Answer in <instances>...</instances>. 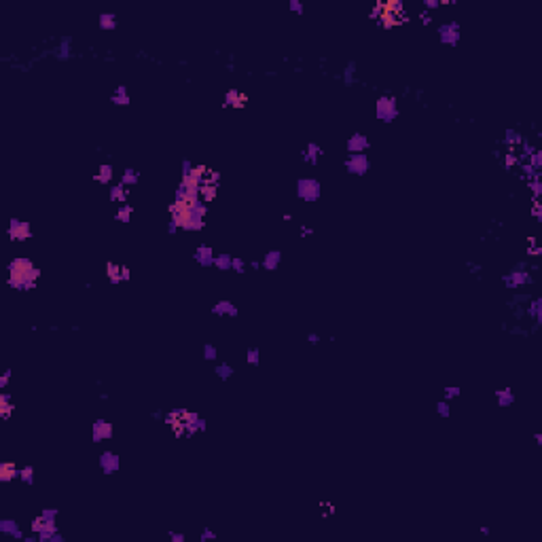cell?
Wrapping results in <instances>:
<instances>
[{"instance_id":"obj_1","label":"cell","mask_w":542,"mask_h":542,"mask_svg":"<svg viewBox=\"0 0 542 542\" xmlns=\"http://www.w3.org/2000/svg\"><path fill=\"white\" fill-rule=\"evenodd\" d=\"M6 271H9L6 284L19 292H28L32 288H36V282H38V278H41V269H38L28 257L11 259L9 265H6Z\"/></svg>"},{"instance_id":"obj_2","label":"cell","mask_w":542,"mask_h":542,"mask_svg":"<svg viewBox=\"0 0 542 542\" xmlns=\"http://www.w3.org/2000/svg\"><path fill=\"white\" fill-rule=\"evenodd\" d=\"M163 422L168 424L178 436H193L195 432H206V428H208L206 417H201L199 413H195V411H187V409H174V411L165 413Z\"/></svg>"},{"instance_id":"obj_3","label":"cell","mask_w":542,"mask_h":542,"mask_svg":"<svg viewBox=\"0 0 542 542\" xmlns=\"http://www.w3.org/2000/svg\"><path fill=\"white\" fill-rule=\"evenodd\" d=\"M297 197L301 201H307V203H314L322 197V182L318 178H311V176H305V178H299L297 180Z\"/></svg>"},{"instance_id":"obj_4","label":"cell","mask_w":542,"mask_h":542,"mask_svg":"<svg viewBox=\"0 0 542 542\" xmlns=\"http://www.w3.org/2000/svg\"><path fill=\"white\" fill-rule=\"evenodd\" d=\"M398 100L394 95H379L375 102V114L381 123H392L398 117Z\"/></svg>"},{"instance_id":"obj_5","label":"cell","mask_w":542,"mask_h":542,"mask_svg":"<svg viewBox=\"0 0 542 542\" xmlns=\"http://www.w3.org/2000/svg\"><path fill=\"white\" fill-rule=\"evenodd\" d=\"M57 515H60L57 508H43L41 515H36V517L32 519V525H30L32 534H43V532L57 530Z\"/></svg>"},{"instance_id":"obj_6","label":"cell","mask_w":542,"mask_h":542,"mask_svg":"<svg viewBox=\"0 0 542 542\" xmlns=\"http://www.w3.org/2000/svg\"><path fill=\"white\" fill-rule=\"evenodd\" d=\"M502 282H504L506 288L515 290V288H521V286H525V284H532L534 278H532V273L527 271V265L519 263V265H515L508 273L502 276Z\"/></svg>"},{"instance_id":"obj_7","label":"cell","mask_w":542,"mask_h":542,"mask_svg":"<svg viewBox=\"0 0 542 542\" xmlns=\"http://www.w3.org/2000/svg\"><path fill=\"white\" fill-rule=\"evenodd\" d=\"M343 168L347 170V174L352 176H365L371 170V159L367 152H356V155H347L343 161Z\"/></svg>"},{"instance_id":"obj_8","label":"cell","mask_w":542,"mask_h":542,"mask_svg":"<svg viewBox=\"0 0 542 542\" xmlns=\"http://www.w3.org/2000/svg\"><path fill=\"white\" fill-rule=\"evenodd\" d=\"M6 235L11 241H28L32 238V225L22 218H11L6 227Z\"/></svg>"},{"instance_id":"obj_9","label":"cell","mask_w":542,"mask_h":542,"mask_svg":"<svg viewBox=\"0 0 542 542\" xmlns=\"http://www.w3.org/2000/svg\"><path fill=\"white\" fill-rule=\"evenodd\" d=\"M438 38H441L443 44H447V47H455L457 43H460V23L457 22H445L438 25Z\"/></svg>"},{"instance_id":"obj_10","label":"cell","mask_w":542,"mask_h":542,"mask_svg":"<svg viewBox=\"0 0 542 542\" xmlns=\"http://www.w3.org/2000/svg\"><path fill=\"white\" fill-rule=\"evenodd\" d=\"M106 278H108L110 284H121V282H127V280L131 278V271H130V267L114 263V260H108L106 263Z\"/></svg>"},{"instance_id":"obj_11","label":"cell","mask_w":542,"mask_h":542,"mask_svg":"<svg viewBox=\"0 0 542 542\" xmlns=\"http://www.w3.org/2000/svg\"><path fill=\"white\" fill-rule=\"evenodd\" d=\"M98 464H100V470H102L104 475H114V473H117V470L121 468L119 455L114 454V451H110V449L102 451V454L98 455Z\"/></svg>"},{"instance_id":"obj_12","label":"cell","mask_w":542,"mask_h":542,"mask_svg":"<svg viewBox=\"0 0 542 542\" xmlns=\"http://www.w3.org/2000/svg\"><path fill=\"white\" fill-rule=\"evenodd\" d=\"M114 434L112 430V424L106 422V419H95L93 426H91V441L93 443H102V441H110Z\"/></svg>"},{"instance_id":"obj_13","label":"cell","mask_w":542,"mask_h":542,"mask_svg":"<svg viewBox=\"0 0 542 542\" xmlns=\"http://www.w3.org/2000/svg\"><path fill=\"white\" fill-rule=\"evenodd\" d=\"M346 149H347L349 155H356V152H367L369 149H371V142H369V138L365 136V133L356 131V133H352V136L347 138Z\"/></svg>"},{"instance_id":"obj_14","label":"cell","mask_w":542,"mask_h":542,"mask_svg":"<svg viewBox=\"0 0 542 542\" xmlns=\"http://www.w3.org/2000/svg\"><path fill=\"white\" fill-rule=\"evenodd\" d=\"M248 104V93L239 91V89H229L222 95V108H244Z\"/></svg>"},{"instance_id":"obj_15","label":"cell","mask_w":542,"mask_h":542,"mask_svg":"<svg viewBox=\"0 0 542 542\" xmlns=\"http://www.w3.org/2000/svg\"><path fill=\"white\" fill-rule=\"evenodd\" d=\"M0 534H4V536H11L15 540H23L25 534L22 532V527H19V521L17 519H11V517H4L0 519Z\"/></svg>"},{"instance_id":"obj_16","label":"cell","mask_w":542,"mask_h":542,"mask_svg":"<svg viewBox=\"0 0 542 542\" xmlns=\"http://www.w3.org/2000/svg\"><path fill=\"white\" fill-rule=\"evenodd\" d=\"M193 259L197 260V265H201V267H214L216 252H214V248H212V246L201 244V246H197V248H195Z\"/></svg>"},{"instance_id":"obj_17","label":"cell","mask_w":542,"mask_h":542,"mask_svg":"<svg viewBox=\"0 0 542 542\" xmlns=\"http://www.w3.org/2000/svg\"><path fill=\"white\" fill-rule=\"evenodd\" d=\"M322 155H324L322 146H320V144H316V142H309V144L301 151V161L309 163V165H316L318 161H320V157H322Z\"/></svg>"},{"instance_id":"obj_18","label":"cell","mask_w":542,"mask_h":542,"mask_svg":"<svg viewBox=\"0 0 542 542\" xmlns=\"http://www.w3.org/2000/svg\"><path fill=\"white\" fill-rule=\"evenodd\" d=\"M19 479V466L13 460H4L0 462V481L2 483H11Z\"/></svg>"},{"instance_id":"obj_19","label":"cell","mask_w":542,"mask_h":542,"mask_svg":"<svg viewBox=\"0 0 542 542\" xmlns=\"http://www.w3.org/2000/svg\"><path fill=\"white\" fill-rule=\"evenodd\" d=\"M212 314L214 316H229V318H235L238 316V305L229 299H220L216 305H212Z\"/></svg>"},{"instance_id":"obj_20","label":"cell","mask_w":542,"mask_h":542,"mask_svg":"<svg viewBox=\"0 0 542 542\" xmlns=\"http://www.w3.org/2000/svg\"><path fill=\"white\" fill-rule=\"evenodd\" d=\"M53 55L57 57V60H70V57L74 55V51H72V38L70 36H64L62 41H60V44H57V47L53 49Z\"/></svg>"},{"instance_id":"obj_21","label":"cell","mask_w":542,"mask_h":542,"mask_svg":"<svg viewBox=\"0 0 542 542\" xmlns=\"http://www.w3.org/2000/svg\"><path fill=\"white\" fill-rule=\"evenodd\" d=\"M108 197H110L112 203H125L127 201V187L123 182H114L108 187Z\"/></svg>"},{"instance_id":"obj_22","label":"cell","mask_w":542,"mask_h":542,"mask_svg":"<svg viewBox=\"0 0 542 542\" xmlns=\"http://www.w3.org/2000/svg\"><path fill=\"white\" fill-rule=\"evenodd\" d=\"M280 263H282V252L280 250H269L263 257V260H260V267H263L265 271H276Z\"/></svg>"},{"instance_id":"obj_23","label":"cell","mask_w":542,"mask_h":542,"mask_svg":"<svg viewBox=\"0 0 542 542\" xmlns=\"http://www.w3.org/2000/svg\"><path fill=\"white\" fill-rule=\"evenodd\" d=\"M112 178H114V168L110 163H102L98 172H95L93 180L98 184H112Z\"/></svg>"},{"instance_id":"obj_24","label":"cell","mask_w":542,"mask_h":542,"mask_svg":"<svg viewBox=\"0 0 542 542\" xmlns=\"http://www.w3.org/2000/svg\"><path fill=\"white\" fill-rule=\"evenodd\" d=\"M13 411H15V403H13L11 394L2 390L0 392V417L2 419H9L13 415Z\"/></svg>"},{"instance_id":"obj_25","label":"cell","mask_w":542,"mask_h":542,"mask_svg":"<svg viewBox=\"0 0 542 542\" xmlns=\"http://www.w3.org/2000/svg\"><path fill=\"white\" fill-rule=\"evenodd\" d=\"M525 316L536 322V328L542 324V299H530V305L525 309Z\"/></svg>"},{"instance_id":"obj_26","label":"cell","mask_w":542,"mask_h":542,"mask_svg":"<svg viewBox=\"0 0 542 542\" xmlns=\"http://www.w3.org/2000/svg\"><path fill=\"white\" fill-rule=\"evenodd\" d=\"M110 102H112L114 106H130V104H131V98H130V91H127V87H125V85H119V87L112 91Z\"/></svg>"},{"instance_id":"obj_27","label":"cell","mask_w":542,"mask_h":542,"mask_svg":"<svg viewBox=\"0 0 542 542\" xmlns=\"http://www.w3.org/2000/svg\"><path fill=\"white\" fill-rule=\"evenodd\" d=\"M496 403H498V407H513L515 405L513 388H502V390H496Z\"/></svg>"},{"instance_id":"obj_28","label":"cell","mask_w":542,"mask_h":542,"mask_svg":"<svg viewBox=\"0 0 542 542\" xmlns=\"http://www.w3.org/2000/svg\"><path fill=\"white\" fill-rule=\"evenodd\" d=\"M98 25H100V30L112 32L117 28V15H114V13H102L98 17Z\"/></svg>"},{"instance_id":"obj_29","label":"cell","mask_w":542,"mask_h":542,"mask_svg":"<svg viewBox=\"0 0 542 542\" xmlns=\"http://www.w3.org/2000/svg\"><path fill=\"white\" fill-rule=\"evenodd\" d=\"M121 182H123L125 187H136L140 182V172L136 168H125L123 174H121Z\"/></svg>"},{"instance_id":"obj_30","label":"cell","mask_w":542,"mask_h":542,"mask_svg":"<svg viewBox=\"0 0 542 542\" xmlns=\"http://www.w3.org/2000/svg\"><path fill=\"white\" fill-rule=\"evenodd\" d=\"M131 216H133V206H131V203H123V206H121L117 212H114V220H119V222H123V225H127V222L131 220Z\"/></svg>"},{"instance_id":"obj_31","label":"cell","mask_w":542,"mask_h":542,"mask_svg":"<svg viewBox=\"0 0 542 542\" xmlns=\"http://www.w3.org/2000/svg\"><path fill=\"white\" fill-rule=\"evenodd\" d=\"M214 373H216V377H218L220 381H227V379H231L233 377V367L229 365V362H220V365H216V369H214Z\"/></svg>"},{"instance_id":"obj_32","label":"cell","mask_w":542,"mask_h":542,"mask_svg":"<svg viewBox=\"0 0 542 542\" xmlns=\"http://www.w3.org/2000/svg\"><path fill=\"white\" fill-rule=\"evenodd\" d=\"M231 265H233V257L231 254H216L214 259V267L220 271H231Z\"/></svg>"},{"instance_id":"obj_33","label":"cell","mask_w":542,"mask_h":542,"mask_svg":"<svg viewBox=\"0 0 542 542\" xmlns=\"http://www.w3.org/2000/svg\"><path fill=\"white\" fill-rule=\"evenodd\" d=\"M523 136L517 131V130H506V136H504V142L508 144V151H515V146L521 144Z\"/></svg>"},{"instance_id":"obj_34","label":"cell","mask_w":542,"mask_h":542,"mask_svg":"<svg viewBox=\"0 0 542 542\" xmlns=\"http://www.w3.org/2000/svg\"><path fill=\"white\" fill-rule=\"evenodd\" d=\"M341 79H343L346 85H354V83H356V62H347V66H346V70H343Z\"/></svg>"},{"instance_id":"obj_35","label":"cell","mask_w":542,"mask_h":542,"mask_svg":"<svg viewBox=\"0 0 542 542\" xmlns=\"http://www.w3.org/2000/svg\"><path fill=\"white\" fill-rule=\"evenodd\" d=\"M19 481H22L23 485H32V483H34V466L19 468Z\"/></svg>"},{"instance_id":"obj_36","label":"cell","mask_w":542,"mask_h":542,"mask_svg":"<svg viewBox=\"0 0 542 542\" xmlns=\"http://www.w3.org/2000/svg\"><path fill=\"white\" fill-rule=\"evenodd\" d=\"M527 163H530V165H532V168L536 170V172H542V151H540V149H536V151H534L532 155L527 157Z\"/></svg>"},{"instance_id":"obj_37","label":"cell","mask_w":542,"mask_h":542,"mask_svg":"<svg viewBox=\"0 0 542 542\" xmlns=\"http://www.w3.org/2000/svg\"><path fill=\"white\" fill-rule=\"evenodd\" d=\"M246 362L250 367H257L259 362H260V349L259 347H248V352H246Z\"/></svg>"},{"instance_id":"obj_38","label":"cell","mask_w":542,"mask_h":542,"mask_svg":"<svg viewBox=\"0 0 542 542\" xmlns=\"http://www.w3.org/2000/svg\"><path fill=\"white\" fill-rule=\"evenodd\" d=\"M527 182V187H530V191H532V195H534V199H538V197L542 195V182H540V178H532V180H525Z\"/></svg>"},{"instance_id":"obj_39","label":"cell","mask_w":542,"mask_h":542,"mask_svg":"<svg viewBox=\"0 0 542 542\" xmlns=\"http://www.w3.org/2000/svg\"><path fill=\"white\" fill-rule=\"evenodd\" d=\"M504 165L508 170H513V168H517L519 165V155H517V151H508L506 155H504Z\"/></svg>"},{"instance_id":"obj_40","label":"cell","mask_w":542,"mask_h":542,"mask_svg":"<svg viewBox=\"0 0 542 542\" xmlns=\"http://www.w3.org/2000/svg\"><path fill=\"white\" fill-rule=\"evenodd\" d=\"M203 358L210 360V362L218 358V349H216V346H212V343H206V346H203Z\"/></svg>"},{"instance_id":"obj_41","label":"cell","mask_w":542,"mask_h":542,"mask_svg":"<svg viewBox=\"0 0 542 542\" xmlns=\"http://www.w3.org/2000/svg\"><path fill=\"white\" fill-rule=\"evenodd\" d=\"M436 413H438L441 417H449V415H451L449 400H438V403H436Z\"/></svg>"},{"instance_id":"obj_42","label":"cell","mask_w":542,"mask_h":542,"mask_svg":"<svg viewBox=\"0 0 542 542\" xmlns=\"http://www.w3.org/2000/svg\"><path fill=\"white\" fill-rule=\"evenodd\" d=\"M443 394H445V400H451V398H457V396H460L462 390H460L457 386H447V388L443 390Z\"/></svg>"},{"instance_id":"obj_43","label":"cell","mask_w":542,"mask_h":542,"mask_svg":"<svg viewBox=\"0 0 542 542\" xmlns=\"http://www.w3.org/2000/svg\"><path fill=\"white\" fill-rule=\"evenodd\" d=\"M193 170H195L193 161H189V159H182V161H180V176H191V174H193Z\"/></svg>"},{"instance_id":"obj_44","label":"cell","mask_w":542,"mask_h":542,"mask_svg":"<svg viewBox=\"0 0 542 542\" xmlns=\"http://www.w3.org/2000/svg\"><path fill=\"white\" fill-rule=\"evenodd\" d=\"M288 11L297 13V15H303V13H305V6H303L301 0H288Z\"/></svg>"},{"instance_id":"obj_45","label":"cell","mask_w":542,"mask_h":542,"mask_svg":"<svg viewBox=\"0 0 542 542\" xmlns=\"http://www.w3.org/2000/svg\"><path fill=\"white\" fill-rule=\"evenodd\" d=\"M199 540L201 542H214L216 540V532L210 530V527H203L201 534H199Z\"/></svg>"},{"instance_id":"obj_46","label":"cell","mask_w":542,"mask_h":542,"mask_svg":"<svg viewBox=\"0 0 542 542\" xmlns=\"http://www.w3.org/2000/svg\"><path fill=\"white\" fill-rule=\"evenodd\" d=\"M246 267H248V265H246V260H244V259H239V257L235 259V257H233V265H231V271H238V273H246Z\"/></svg>"},{"instance_id":"obj_47","label":"cell","mask_w":542,"mask_h":542,"mask_svg":"<svg viewBox=\"0 0 542 542\" xmlns=\"http://www.w3.org/2000/svg\"><path fill=\"white\" fill-rule=\"evenodd\" d=\"M11 377H13V371H11V369H6V371L0 375V390H6V388H9Z\"/></svg>"},{"instance_id":"obj_48","label":"cell","mask_w":542,"mask_h":542,"mask_svg":"<svg viewBox=\"0 0 542 542\" xmlns=\"http://www.w3.org/2000/svg\"><path fill=\"white\" fill-rule=\"evenodd\" d=\"M381 13H384V2H377L371 9V13H369V19H375V22H377V19L381 17Z\"/></svg>"},{"instance_id":"obj_49","label":"cell","mask_w":542,"mask_h":542,"mask_svg":"<svg viewBox=\"0 0 542 542\" xmlns=\"http://www.w3.org/2000/svg\"><path fill=\"white\" fill-rule=\"evenodd\" d=\"M168 538H170V542H187V536H184L182 532H174V530L168 532Z\"/></svg>"},{"instance_id":"obj_50","label":"cell","mask_w":542,"mask_h":542,"mask_svg":"<svg viewBox=\"0 0 542 542\" xmlns=\"http://www.w3.org/2000/svg\"><path fill=\"white\" fill-rule=\"evenodd\" d=\"M438 6H441L438 0H424V9H428V11H434V9H438Z\"/></svg>"},{"instance_id":"obj_51","label":"cell","mask_w":542,"mask_h":542,"mask_svg":"<svg viewBox=\"0 0 542 542\" xmlns=\"http://www.w3.org/2000/svg\"><path fill=\"white\" fill-rule=\"evenodd\" d=\"M320 339H322V337L318 335V333H307V343H311V346H318Z\"/></svg>"},{"instance_id":"obj_52","label":"cell","mask_w":542,"mask_h":542,"mask_svg":"<svg viewBox=\"0 0 542 542\" xmlns=\"http://www.w3.org/2000/svg\"><path fill=\"white\" fill-rule=\"evenodd\" d=\"M178 229H180V227H178V222H176L174 218H170V222H168V233H176Z\"/></svg>"},{"instance_id":"obj_53","label":"cell","mask_w":542,"mask_h":542,"mask_svg":"<svg viewBox=\"0 0 542 542\" xmlns=\"http://www.w3.org/2000/svg\"><path fill=\"white\" fill-rule=\"evenodd\" d=\"M419 19H422V23H424V25H430V23H432V17H430V13H426V11L422 13V15H419Z\"/></svg>"},{"instance_id":"obj_54","label":"cell","mask_w":542,"mask_h":542,"mask_svg":"<svg viewBox=\"0 0 542 542\" xmlns=\"http://www.w3.org/2000/svg\"><path fill=\"white\" fill-rule=\"evenodd\" d=\"M299 231H301L303 238H305V235H314V229H311V227H305V225H301V229H299Z\"/></svg>"},{"instance_id":"obj_55","label":"cell","mask_w":542,"mask_h":542,"mask_svg":"<svg viewBox=\"0 0 542 542\" xmlns=\"http://www.w3.org/2000/svg\"><path fill=\"white\" fill-rule=\"evenodd\" d=\"M468 269L473 271V273H479V271H481V265H479V263H468Z\"/></svg>"},{"instance_id":"obj_56","label":"cell","mask_w":542,"mask_h":542,"mask_svg":"<svg viewBox=\"0 0 542 542\" xmlns=\"http://www.w3.org/2000/svg\"><path fill=\"white\" fill-rule=\"evenodd\" d=\"M481 534H483V536H489V534H492V530H489L487 525H483V527H481Z\"/></svg>"},{"instance_id":"obj_57","label":"cell","mask_w":542,"mask_h":542,"mask_svg":"<svg viewBox=\"0 0 542 542\" xmlns=\"http://www.w3.org/2000/svg\"><path fill=\"white\" fill-rule=\"evenodd\" d=\"M534 441H536V445H542V434H540V432L534 434Z\"/></svg>"},{"instance_id":"obj_58","label":"cell","mask_w":542,"mask_h":542,"mask_svg":"<svg viewBox=\"0 0 542 542\" xmlns=\"http://www.w3.org/2000/svg\"><path fill=\"white\" fill-rule=\"evenodd\" d=\"M250 269H260V263H259V260H252V263H250Z\"/></svg>"}]
</instances>
